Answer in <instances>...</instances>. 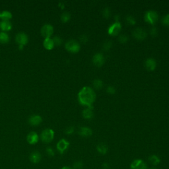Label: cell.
Segmentation results:
<instances>
[{
    "mask_svg": "<svg viewBox=\"0 0 169 169\" xmlns=\"http://www.w3.org/2000/svg\"><path fill=\"white\" fill-rule=\"evenodd\" d=\"M93 87L95 89H97V90H100L103 87L104 83L102 80H100L99 79H95L93 81Z\"/></svg>",
    "mask_w": 169,
    "mask_h": 169,
    "instance_id": "7402d4cb",
    "label": "cell"
},
{
    "mask_svg": "<svg viewBox=\"0 0 169 169\" xmlns=\"http://www.w3.org/2000/svg\"><path fill=\"white\" fill-rule=\"evenodd\" d=\"M148 161L154 167H156L161 163V159L156 155H150L148 158Z\"/></svg>",
    "mask_w": 169,
    "mask_h": 169,
    "instance_id": "e0dca14e",
    "label": "cell"
},
{
    "mask_svg": "<svg viewBox=\"0 0 169 169\" xmlns=\"http://www.w3.org/2000/svg\"><path fill=\"white\" fill-rule=\"evenodd\" d=\"M73 167H74V169H83V162L80 161H76L75 163H74Z\"/></svg>",
    "mask_w": 169,
    "mask_h": 169,
    "instance_id": "f1b7e54d",
    "label": "cell"
},
{
    "mask_svg": "<svg viewBox=\"0 0 169 169\" xmlns=\"http://www.w3.org/2000/svg\"><path fill=\"white\" fill-rule=\"evenodd\" d=\"M102 14H103V17H104L105 19H108L111 15V11L110 10V8L105 7L103 10Z\"/></svg>",
    "mask_w": 169,
    "mask_h": 169,
    "instance_id": "83f0119b",
    "label": "cell"
},
{
    "mask_svg": "<svg viewBox=\"0 0 169 169\" xmlns=\"http://www.w3.org/2000/svg\"><path fill=\"white\" fill-rule=\"evenodd\" d=\"M62 169H72V168L70 167H63L62 168Z\"/></svg>",
    "mask_w": 169,
    "mask_h": 169,
    "instance_id": "ab89813d",
    "label": "cell"
},
{
    "mask_svg": "<svg viewBox=\"0 0 169 169\" xmlns=\"http://www.w3.org/2000/svg\"><path fill=\"white\" fill-rule=\"evenodd\" d=\"M106 91H107V93L111 94V95H114L116 93V89L113 86H111V85L107 87Z\"/></svg>",
    "mask_w": 169,
    "mask_h": 169,
    "instance_id": "d6a6232c",
    "label": "cell"
},
{
    "mask_svg": "<svg viewBox=\"0 0 169 169\" xmlns=\"http://www.w3.org/2000/svg\"><path fill=\"white\" fill-rule=\"evenodd\" d=\"M162 23L167 26H169V14L164 15L162 19Z\"/></svg>",
    "mask_w": 169,
    "mask_h": 169,
    "instance_id": "1f68e13d",
    "label": "cell"
},
{
    "mask_svg": "<svg viewBox=\"0 0 169 169\" xmlns=\"http://www.w3.org/2000/svg\"><path fill=\"white\" fill-rule=\"evenodd\" d=\"M149 169H158L157 168H156V167H151V168H149Z\"/></svg>",
    "mask_w": 169,
    "mask_h": 169,
    "instance_id": "60d3db41",
    "label": "cell"
},
{
    "mask_svg": "<svg viewBox=\"0 0 169 169\" xmlns=\"http://www.w3.org/2000/svg\"><path fill=\"white\" fill-rule=\"evenodd\" d=\"M53 41H54V45L56 46H60L62 43V40L60 36H55V37L53 38Z\"/></svg>",
    "mask_w": 169,
    "mask_h": 169,
    "instance_id": "4dcf8cb0",
    "label": "cell"
},
{
    "mask_svg": "<svg viewBox=\"0 0 169 169\" xmlns=\"http://www.w3.org/2000/svg\"><path fill=\"white\" fill-rule=\"evenodd\" d=\"M97 150L100 154L105 155V154H107V152H108V146L105 143H100L97 145Z\"/></svg>",
    "mask_w": 169,
    "mask_h": 169,
    "instance_id": "ffe728a7",
    "label": "cell"
},
{
    "mask_svg": "<svg viewBox=\"0 0 169 169\" xmlns=\"http://www.w3.org/2000/svg\"><path fill=\"white\" fill-rule=\"evenodd\" d=\"M10 40L8 34L5 33V32H2L0 33V43L2 44H6Z\"/></svg>",
    "mask_w": 169,
    "mask_h": 169,
    "instance_id": "cb8c5ba5",
    "label": "cell"
},
{
    "mask_svg": "<svg viewBox=\"0 0 169 169\" xmlns=\"http://www.w3.org/2000/svg\"><path fill=\"white\" fill-rule=\"evenodd\" d=\"M122 30V25L120 22H115L110 25L108 29V33L111 36H118Z\"/></svg>",
    "mask_w": 169,
    "mask_h": 169,
    "instance_id": "5b68a950",
    "label": "cell"
},
{
    "mask_svg": "<svg viewBox=\"0 0 169 169\" xmlns=\"http://www.w3.org/2000/svg\"><path fill=\"white\" fill-rule=\"evenodd\" d=\"M129 38L128 36H127L126 34H120L118 36V40L119 42L122 44H124V43H126L127 42V40H128Z\"/></svg>",
    "mask_w": 169,
    "mask_h": 169,
    "instance_id": "4316f807",
    "label": "cell"
},
{
    "mask_svg": "<svg viewBox=\"0 0 169 169\" xmlns=\"http://www.w3.org/2000/svg\"><path fill=\"white\" fill-rule=\"evenodd\" d=\"M74 127L73 126L68 127L66 130V134L67 135H71L72 134H74Z\"/></svg>",
    "mask_w": 169,
    "mask_h": 169,
    "instance_id": "d590c367",
    "label": "cell"
},
{
    "mask_svg": "<svg viewBox=\"0 0 169 169\" xmlns=\"http://www.w3.org/2000/svg\"><path fill=\"white\" fill-rule=\"evenodd\" d=\"M145 67L148 71H154L157 67V62L153 58H147L145 62Z\"/></svg>",
    "mask_w": 169,
    "mask_h": 169,
    "instance_id": "7c38bea8",
    "label": "cell"
},
{
    "mask_svg": "<svg viewBox=\"0 0 169 169\" xmlns=\"http://www.w3.org/2000/svg\"><path fill=\"white\" fill-rule=\"evenodd\" d=\"M132 34L135 39L138 40H143L145 39L147 36V32L142 28H136L134 30Z\"/></svg>",
    "mask_w": 169,
    "mask_h": 169,
    "instance_id": "9c48e42d",
    "label": "cell"
},
{
    "mask_svg": "<svg viewBox=\"0 0 169 169\" xmlns=\"http://www.w3.org/2000/svg\"><path fill=\"white\" fill-rule=\"evenodd\" d=\"M46 153L49 155V156H50V157L54 156V150L51 147L46 148Z\"/></svg>",
    "mask_w": 169,
    "mask_h": 169,
    "instance_id": "8d00e7d4",
    "label": "cell"
},
{
    "mask_svg": "<svg viewBox=\"0 0 169 169\" xmlns=\"http://www.w3.org/2000/svg\"><path fill=\"white\" fill-rule=\"evenodd\" d=\"M40 32L41 35H42L44 38H49L53 34L54 28L51 25L46 24L42 27Z\"/></svg>",
    "mask_w": 169,
    "mask_h": 169,
    "instance_id": "52a82bcc",
    "label": "cell"
},
{
    "mask_svg": "<svg viewBox=\"0 0 169 169\" xmlns=\"http://www.w3.org/2000/svg\"><path fill=\"white\" fill-rule=\"evenodd\" d=\"M16 42L19 44V47L20 50H22L23 48V46L28 43L29 38L27 35L24 33H18L16 36Z\"/></svg>",
    "mask_w": 169,
    "mask_h": 169,
    "instance_id": "8992f818",
    "label": "cell"
},
{
    "mask_svg": "<svg viewBox=\"0 0 169 169\" xmlns=\"http://www.w3.org/2000/svg\"><path fill=\"white\" fill-rule=\"evenodd\" d=\"M65 47L67 51L71 53H77L81 48L79 43L75 40H68L66 43Z\"/></svg>",
    "mask_w": 169,
    "mask_h": 169,
    "instance_id": "3957f363",
    "label": "cell"
},
{
    "mask_svg": "<svg viewBox=\"0 0 169 169\" xmlns=\"http://www.w3.org/2000/svg\"><path fill=\"white\" fill-rule=\"evenodd\" d=\"M0 17H1V13H0Z\"/></svg>",
    "mask_w": 169,
    "mask_h": 169,
    "instance_id": "b9f144b4",
    "label": "cell"
},
{
    "mask_svg": "<svg viewBox=\"0 0 169 169\" xmlns=\"http://www.w3.org/2000/svg\"><path fill=\"white\" fill-rule=\"evenodd\" d=\"M78 133L82 137H84V138H89V137L93 135V131L91 128H89V127L84 126L80 127L78 131Z\"/></svg>",
    "mask_w": 169,
    "mask_h": 169,
    "instance_id": "5bb4252c",
    "label": "cell"
},
{
    "mask_svg": "<svg viewBox=\"0 0 169 169\" xmlns=\"http://www.w3.org/2000/svg\"><path fill=\"white\" fill-rule=\"evenodd\" d=\"M41 155L38 151H34L30 155V160L33 163H38L41 160Z\"/></svg>",
    "mask_w": 169,
    "mask_h": 169,
    "instance_id": "ac0fdd59",
    "label": "cell"
},
{
    "mask_svg": "<svg viewBox=\"0 0 169 169\" xmlns=\"http://www.w3.org/2000/svg\"><path fill=\"white\" fill-rule=\"evenodd\" d=\"M112 46V42L111 40H107L105 41V42H104V43L103 44V46H102V48L103 50H104V51H108V50H110L111 49Z\"/></svg>",
    "mask_w": 169,
    "mask_h": 169,
    "instance_id": "d4e9b609",
    "label": "cell"
},
{
    "mask_svg": "<svg viewBox=\"0 0 169 169\" xmlns=\"http://www.w3.org/2000/svg\"><path fill=\"white\" fill-rule=\"evenodd\" d=\"M130 169H148V167L147 164L142 159H137L131 163Z\"/></svg>",
    "mask_w": 169,
    "mask_h": 169,
    "instance_id": "ba28073f",
    "label": "cell"
},
{
    "mask_svg": "<svg viewBox=\"0 0 169 169\" xmlns=\"http://www.w3.org/2000/svg\"><path fill=\"white\" fill-rule=\"evenodd\" d=\"M105 62V58L104 55L101 53L95 54L93 57V64L98 67H101L104 65Z\"/></svg>",
    "mask_w": 169,
    "mask_h": 169,
    "instance_id": "30bf717a",
    "label": "cell"
},
{
    "mask_svg": "<svg viewBox=\"0 0 169 169\" xmlns=\"http://www.w3.org/2000/svg\"><path fill=\"white\" fill-rule=\"evenodd\" d=\"M71 19V15L69 13L64 12L61 15V21L63 22H67Z\"/></svg>",
    "mask_w": 169,
    "mask_h": 169,
    "instance_id": "484cf974",
    "label": "cell"
},
{
    "mask_svg": "<svg viewBox=\"0 0 169 169\" xmlns=\"http://www.w3.org/2000/svg\"><path fill=\"white\" fill-rule=\"evenodd\" d=\"M82 115L83 117L87 120L92 119L94 116V112H93V108H89L87 107L83 110V112H82Z\"/></svg>",
    "mask_w": 169,
    "mask_h": 169,
    "instance_id": "2e32d148",
    "label": "cell"
},
{
    "mask_svg": "<svg viewBox=\"0 0 169 169\" xmlns=\"http://www.w3.org/2000/svg\"><path fill=\"white\" fill-rule=\"evenodd\" d=\"M39 138L38 134L34 131L30 132V133L27 135L26 140L28 141V143L30 145H34L38 141Z\"/></svg>",
    "mask_w": 169,
    "mask_h": 169,
    "instance_id": "4fadbf2b",
    "label": "cell"
},
{
    "mask_svg": "<svg viewBox=\"0 0 169 169\" xmlns=\"http://www.w3.org/2000/svg\"><path fill=\"white\" fill-rule=\"evenodd\" d=\"M103 169H110V165L107 163H104L102 165Z\"/></svg>",
    "mask_w": 169,
    "mask_h": 169,
    "instance_id": "74e56055",
    "label": "cell"
},
{
    "mask_svg": "<svg viewBox=\"0 0 169 169\" xmlns=\"http://www.w3.org/2000/svg\"><path fill=\"white\" fill-rule=\"evenodd\" d=\"M43 45H44V47L48 50H52L54 47V46H55L54 43L53 39L50 38H45L44 40Z\"/></svg>",
    "mask_w": 169,
    "mask_h": 169,
    "instance_id": "d6986e66",
    "label": "cell"
},
{
    "mask_svg": "<svg viewBox=\"0 0 169 169\" xmlns=\"http://www.w3.org/2000/svg\"><path fill=\"white\" fill-rule=\"evenodd\" d=\"M145 21L147 23L154 25L159 19L158 13L153 10L147 11L144 15Z\"/></svg>",
    "mask_w": 169,
    "mask_h": 169,
    "instance_id": "7a4b0ae2",
    "label": "cell"
},
{
    "mask_svg": "<svg viewBox=\"0 0 169 169\" xmlns=\"http://www.w3.org/2000/svg\"><path fill=\"white\" fill-rule=\"evenodd\" d=\"M0 28L3 31H9L12 29V25L9 21H2L0 22Z\"/></svg>",
    "mask_w": 169,
    "mask_h": 169,
    "instance_id": "44dd1931",
    "label": "cell"
},
{
    "mask_svg": "<svg viewBox=\"0 0 169 169\" xmlns=\"http://www.w3.org/2000/svg\"><path fill=\"white\" fill-rule=\"evenodd\" d=\"M54 138V131L51 129L44 130L40 135V139L44 143H50Z\"/></svg>",
    "mask_w": 169,
    "mask_h": 169,
    "instance_id": "277c9868",
    "label": "cell"
},
{
    "mask_svg": "<svg viewBox=\"0 0 169 169\" xmlns=\"http://www.w3.org/2000/svg\"><path fill=\"white\" fill-rule=\"evenodd\" d=\"M1 19H2V21H9L12 18V14L10 12L7 11H4L2 13H1Z\"/></svg>",
    "mask_w": 169,
    "mask_h": 169,
    "instance_id": "603a6c76",
    "label": "cell"
},
{
    "mask_svg": "<svg viewBox=\"0 0 169 169\" xmlns=\"http://www.w3.org/2000/svg\"><path fill=\"white\" fill-rule=\"evenodd\" d=\"M150 34L153 37H155V36H157L158 34V30L155 27V26H153L151 29H150Z\"/></svg>",
    "mask_w": 169,
    "mask_h": 169,
    "instance_id": "836d02e7",
    "label": "cell"
},
{
    "mask_svg": "<svg viewBox=\"0 0 169 169\" xmlns=\"http://www.w3.org/2000/svg\"><path fill=\"white\" fill-rule=\"evenodd\" d=\"M126 21L128 22V23L130 25H134L136 23V21H135V19H134V18L131 16V15H127L126 18Z\"/></svg>",
    "mask_w": 169,
    "mask_h": 169,
    "instance_id": "f546056e",
    "label": "cell"
},
{
    "mask_svg": "<svg viewBox=\"0 0 169 169\" xmlns=\"http://www.w3.org/2000/svg\"><path fill=\"white\" fill-rule=\"evenodd\" d=\"M70 146V143L65 139H62L58 141L57 143V149L61 154H63L68 149Z\"/></svg>",
    "mask_w": 169,
    "mask_h": 169,
    "instance_id": "8fae6325",
    "label": "cell"
},
{
    "mask_svg": "<svg viewBox=\"0 0 169 169\" xmlns=\"http://www.w3.org/2000/svg\"><path fill=\"white\" fill-rule=\"evenodd\" d=\"M115 21H116V22H119V19H120V16L119 15H116L115 16Z\"/></svg>",
    "mask_w": 169,
    "mask_h": 169,
    "instance_id": "f35d334b",
    "label": "cell"
},
{
    "mask_svg": "<svg viewBox=\"0 0 169 169\" xmlns=\"http://www.w3.org/2000/svg\"><path fill=\"white\" fill-rule=\"evenodd\" d=\"M79 40H80V42L81 43H83V44H85L88 42V40H89V37H88V36L87 35H86V34H83V35H81L80 36V38H79Z\"/></svg>",
    "mask_w": 169,
    "mask_h": 169,
    "instance_id": "e575fe53",
    "label": "cell"
},
{
    "mask_svg": "<svg viewBox=\"0 0 169 169\" xmlns=\"http://www.w3.org/2000/svg\"><path fill=\"white\" fill-rule=\"evenodd\" d=\"M79 103L83 106L93 108V104L96 100V93L90 87H84L78 93Z\"/></svg>",
    "mask_w": 169,
    "mask_h": 169,
    "instance_id": "6da1fadb",
    "label": "cell"
},
{
    "mask_svg": "<svg viewBox=\"0 0 169 169\" xmlns=\"http://www.w3.org/2000/svg\"><path fill=\"white\" fill-rule=\"evenodd\" d=\"M42 118L39 115H33L29 118V122L31 126H38L42 122Z\"/></svg>",
    "mask_w": 169,
    "mask_h": 169,
    "instance_id": "9a60e30c",
    "label": "cell"
}]
</instances>
